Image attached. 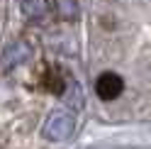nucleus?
I'll return each mask as SVG.
<instances>
[{
	"label": "nucleus",
	"instance_id": "obj_5",
	"mask_svg": "<svg viewBox=\"0 0 151 149\" xmlns=\"http://www.w3.org/2000/svg\"><path fill=\"white\" fill-rule=\"evenodd\" d=\"M27 56H29V46H27L24 42H17V44H12L10 49H7V54H5V66H15V64L24 61Z\"/></svg>",
	"mask_w": 151,
	"mask_h": 149
},
{
	"label": "nucleus",
	"instance_id": "obj_3",
	"mask_svg": "<svg viewBox=\"0 0 151 149\" xmlns=\"http://www.w3.org/2000/svg\"><path fill=\"white\" fill-rule=\"evenodd\" d=\"M122 90H124V81H122V76H119V73H115V71L100 73L98 81H95V93H98L100 100H105V103L119 98Z\"/></svg>",
	"mask_w": 151,
	"mask_h": 149
},
{
	"label": "nucleus",
	"instance_id": "obj_2",
	"mask_svg": "<svg viewBox=\"0 0 151 149\" xmlns=\"http://www.w3.org/2000/svg\"><path fill=\"white\" fill-rule=\"evenodd\" d=\"M73 127H76V120L68 110H56V113L49 115V120L44 125V137L51 139V142H61V139L71 137Z\"/></svg>",
	"mask_w": 151,
	"mask_h": 149
},
{
	"label": "nucleus",
	"instance_id": "obj_1",
	"mask_svg": "<svg viewBox=\"0 0 151 149\" xmlns=\"http://www.w3.org/2000/svg\"><path fill=\"white\" fill-rule=\"evenodd\" d=\"M22 12L32 20H76L78 0H22Z\"/></svg>",
	"mask_w": 151,
	"mask_h": 149
},
{
	"label": "nucleus",
	"instance_id": "obj_4",
	"mask_svg": "<svg viewBox=\"0 0 151 149\" xmlns=\"http://www.w3.org/2000/svg\"><path fill=\"white\" fill-rule=\"evenodd\" d=\"M42 86H44V90L54 93V95H63L66 86H68V76L59 66H49L44 71V76H42Z\"/></svg>",
	"mask_w": 151,
	"mask_h": 149
}]
</instances>
